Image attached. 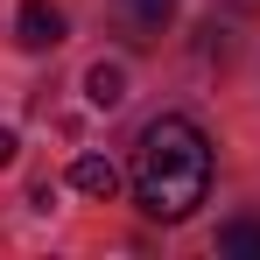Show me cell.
Here are the masks:
<instances>
[{"instance_id":"cell-1","label":"cell","mask_w":260,"mask_h":260,"mask_svg":"<svg viewBox=\"0 0 260 260\" xmlns=\"http://www.w3.org/2000/svg\"><path fill=\"white\" fill-rule=\"evenodd\" d=\"M127 176H134V197H141L148 218L183 225L211 197V141H204V127H190L183 113L148 120L141 141H134V169Z\"/></svg>"},{"instance_id":"cell-7","label":"cell","mask_w":260,"mask_h":260,"mask_svg":"<svg viewBox=\"0 0 260 260\" xmlns=\"http://www.w3.org/2000/svg\"><path fill=\"white\" fill-rule=\"evenodd\" d=\"M14 148H21V141H14V127H0V169L14 162Z\"/></svg>"},{"instance_id":"cell-8","label":"cell","mask_w":260,"mask_h":260,"mask_svg":"<svg viewBox=\"0 0 260 260\" xmlns=\"http://www.w3.org/2000/svg\"><path fill=\"white\" fill-rule=\"evenodd\" d=\"M239 7H253V0H239Z\"/></svg>"},{"instance_id":"cell-5","label":"cell","mask_w":260,"mask_h":260,"mask_svg":"<svg viewBox=\"0 0 260 260\" xmlns=\"http://www.w3.org/2000/svg\"><path fill=\"white\" fill-rule=\"evenodd\" d=\"M120 21L134 28V43H148V36L169 21V0H127V7H120Z\"/></svg>"},{"instance_id":"cell-6","label":"cell","mask_w":260,"mask_h":260,"mask_svg":"<svg viewBox=\"0 0 260 260\" xmlns=\"http://www.w3.org/2000/svg\"><path fill=\"white\" fill-rule=\"evenodd\" d=\"M218 253H239V260H260V225H253V218H232V225L218 232Z\"/></svg>"},{"instance_id":"cell-4","label":"cell","mask_w":260,"mask_h":260,"mask_svg":"<svg viewBox=\"0 0 260 260\" xmlns=\"http://www.w3.org/2000/svg\"><path fill=\"white\" fill-rule=\"evenodd\" d=\"M85 99L113 113V106L127 99V71H120V63H91V71H85Z\"/></svg>"},{"instance_id":"cell-2","label":"cell","mask_w":260,"mask_h":260,"mask_svg":"<svg viewBox=\"0 0 260 260\" xmlns=\"http://www.w3.org/2000/svg\"><path fill=\"white\" fill-rule=\"evenodd\" d=\"M14 36H21V49H56V43H63V14H56L49 0H21Z\"/></svg>"},{"instance_id":"cell-3","label":"cell","mask_w":260,"mask_h":260,"mask_svg":"<svg viewBox=\"0 0 260 260\" xmlns=\"http://www.w3.org/2000/svg\"><path fill=\"white\" fill-rule=\"evenodd\" d=\"M71 183H78L85 197H113V190H120V169H113L106 155H78V162H71Z\"/></svg>"}]
</instances>
